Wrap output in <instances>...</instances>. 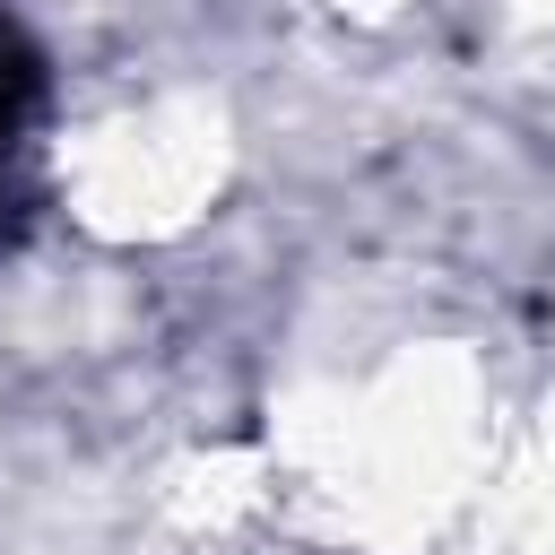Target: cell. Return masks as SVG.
<instances>
[{
	"label": "cell",
	"instance_id": "obj_1",
	"mask_svg": "<svg viewBox=\"0 0 555 555\" xmlns=\"http://www.w3.org/2000/svg\"><path fill=\"white\" fill-rule=\"evenodd\" d=\"M35 104H43V52L0 26V251H9V243L26 234V217H35V191H26V130H35Z\"/></svg>",
	"mask_w": 555,
	"mask_h": 555
}]
</instances>
